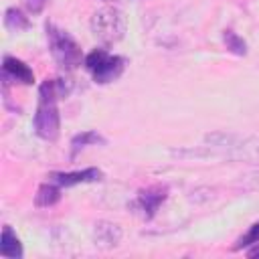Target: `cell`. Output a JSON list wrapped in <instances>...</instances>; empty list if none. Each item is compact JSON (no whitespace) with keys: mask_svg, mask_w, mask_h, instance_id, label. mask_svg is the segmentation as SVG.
<instances>
[{"mask_svg":"<svg viewBox=\"0 0 259 259\" xmlns=\"http://www.w3.org/2000/svg\"><path fill=\"white\" fill-rule=\"evenodd\" d=\"M243 184L247 188H253V190H259V172H251L243 178Z\"/></svg>","mask_w":259,"mask_h":259,"instance_id":"e0dca14e","label":"cell"},{"mask_svg":"<svg viewBox=\"0 0 259 259\" xmlns=\"http://www.w3.org/2000/svg\"><path fill=\"white\" fill-rule=\"evenodd\" d=\"M223 40L227 45V49L233 53V55H239V57H245L247 55V42L233 30H225L223 34Z\"/></svg>","mask_w":259,"mask_h":259,"instance_id":"7c38bea8","label":"cell"},{"mask_svg":"<svg viewBox=\"0 0 259 259\" xmlns=\"http://www.w3.org/2000/svg\"><path fill=\"white\" fill-rule=\"evenodd\" d=\"M247 255H249V257H253V259H255V257H259V245H257L255 249H251V251H249Z\"/></svg>","mask_w":259,"mask_h":259,"instance_id":"ac0fdd59","label":"cell"},{"mask_svg":"<svg viewBox=\"0 0 259 259\" xmlns=\"http://www.w3.org/2000/svg\"><path fill=\"white\" fill-rule=\"evenodd\" d=\"M125 16L115 6H101L91 16V32L97 40L111 45L123 38L125 34Z\"/></svg>","mask_w":259,"mask_h":259,"instance_id":"7a4b0ae2","label":"cell"},{"mask_svg":"<svg viewBox=\"0 0 259 259\" xmlns=\"http://www.w3.org/2000/svg\"><path fill=\"white\" fill-rule=\"evenodd\" d=\"M47 38H49L51 55L57 61V65H61L63 69H69V71L81 65V57H83L81 47L67 30H61L53 22H47Z\"/></svg>","mask_w":259,"mask_h":259,"instance_id":"3957f363","label":"cell"},{"mask_svg":"<svg viewBox=\"0 0 259 259\" xmlns=\"http://www.w3.org/2000/svg\"><path fill=\"white\" fill-rule=\"evenodd\" d=\"M168 196V188L166 186H150V188H144L138 192V206L142 210V214L146 219H152L158 210V206L166 200Z\"/></svg>","mask_w":259,"mask_h":259,"instance_id":"5b68a950","label":"cell"},{"mask_svg":"<svg viewBox=\"0 0 259 259\" xmlns=\"http://www.w3.org/2000/svg\"><path fill=\"white\" fill-rule=\"evenodd\" d=\"M47 4H49V0H26V6L32 14H40Z\"/></svg>","mask_w":259,"mask_h":259,"instance_id":"2e32d148","label":"cell"},{"mask_svg":"<svg viewBox=\"0 0 259 259\" xmlns=\"http://www.w3.org/2000/svg\"><path fill=\"white\" fill-rule=\"evenodd\" d=\"M101 170L97 168H85V170H79V172H55L51 174V178L55 182H59L61 186H75V184H81V182H95V180H101Z\"/></svg>","mask_w":259,"mask_h":259,"instance_id":"ba28073f","label":"cell"},{"mask_svg":"<svg viewBox=\"0 0 259 259\" xmlns=\"http://www.w3.org/2000/svg\"><path fill=\"white\" fill-rule=\"evenodd\" d=\"M190 202H196V204H200V202H206V200H210L212 198V190L210 188H196V190H192L190 192Z\"/></svg>","mask_w":259,"mask_h":259,"instance_id":"9a60e30c","label":"cell"},{"mask_svg":"<svg viewBox=\"0 0 259 259\" xmlns=\"http://www.w3.org/2000/svg\"><path fill=\"white\" fill-rule=\"evenodd\" d=\"M2 79L8 81V79H14L18 83H24V85H30L34 81V75L32 71L18 59L14 57H4V65H2Z\"/></svg>","mask_w":259,"mask_h":259,"instance_id":"52a82bcc","label":"cell"},{"mask_svg":"<svg viewBox=\"0 0 259 259\" xmlns=\"http://www.w3.org/2000/svg\"><path fill=\"white\" fill-rule=\"evenodd\" d=\"M89 144H105V140L97 134V132H81V134H77V136H73V140H71V146H73V152H77L79 148H83V146H89Z\"/></svg>","mask_w":259,"mask_h":259,"instance_id":"4fadbf2b","label":"cell"},{"mask_svg":"<svg viewBox=\"0 0 259 259\" xmlns=\"http://www.w3.org/2000/svg\"><path fill=\"white\" fill-rule=\"evenodd\" d=\"M59 200H61V190L57 186H53V184H42L34 194V204L36 206H45L47 208V206L57 204Z\"/></svg>","mask_w":259,"mask_h":259,"instance_id":"8fae6325","label":"cell"},{"mask_svg":"<svg viewBox=\"0 0 259 259\" xmlns=\"http://www.w3.org/2000/svg\"><path fill=\"white\" fill-rule=\"evenodd\" d=\"M93 241L99 249H113L121 241V229L109 221H97L93 229Z\"/></svg>","mask_w":259,"mask_h":259,"instance_id":"8992f818","label":"cell"},{"mask_svg":"<svg viewBox=\"0 0 259 259\" xmlns=\"http://www.w3.org/2000/svg\"><path fill=\"white\" fill-rule=\"evenodd\" d=\"M123 59L117 55H109L103 49H95L85 57V67L91 71L95 83H109L117 79L123 71Z\"/></svg>","mask_w":259,"mask_h":259,"instance_id":"277c9868","label":"cell"},{"mask_svg":"<svg viewBox=\"0 0 259 259\" xmlns=\"http://www.w3.org/2000/svg\"><path fill=\"white\" fill-rule=\"evenodd\" d=\"M4 24H6V28L12 30V32H20V30H26V28L30 26V22H28V18L22 14V10H20V8H14V6L4 12Z\"/></svg>","mask_w":259,"mask_h":259,"instance_id":"30bf717a","label":"cell"},{"mask_svg":"<svg viewBox=\"0 0 259 259\" xmlns=\"http://www.w3.org/2000/svg\"><path fill=\"white\" fill-rule=\"evenodd\" d=\"M0 255L8 259H20L22 257V245L18 237L12 233L10 227L2 229V239H0Z\"/></svg>","mask_w":259,"mask_h":259,"instance_id":"9c48e42d","label":"cell"},{"mask_svg":"<svg viewBox=\"0 0 259 259\" xmlns=\"http://www.w3.org/2000/svg\"><path fill=\"white\" fill-rule=\"evenodd\" d=\"M255 243H259V223H255V225L249 229V233H245V235L237 241V245H235L233 249L239 251V249H243V247H247V245H255Z\"/></svg>","mask_w":259,"mask_h":259,"instance_id":"5bb4252c","label":"cell"},{"mask_svg":"<svg viewBox=\"0 0 259 259\" xmlns=\"http://www.w3.org/2000/svg\"><path fill=\"white\" fill-rule=\"evenodd\" d=\"M59 93L55 89V81L47 79L38 87V107L34 113V132L42 140H57L59 127H61V117H59V107H57Z\"/></svg>","mask_w":259,"mask_h":259,"instance_id":"6da1fadb","label":"cell"}]
</instances>
